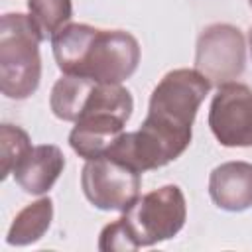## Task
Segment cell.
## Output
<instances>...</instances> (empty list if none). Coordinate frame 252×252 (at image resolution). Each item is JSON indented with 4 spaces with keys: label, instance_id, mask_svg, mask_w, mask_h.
I'll list each match as a JSON object with an SVG mask.
<instances>
[{
    "label": "cell",
    "instance_id": "277c9868",
    "mask_svg": "<svg viewBox=\"0 0 252 252\" xmlns=\"http://www.w3.org/2000/svg\"><path fill=\"white\" fill-rule=\"evenodd\" d=\"M43 33L32 16L8 12L0 20V89L14 100L32 96L41 79Z\"/></svg>",
    "mask_w": 252,
    "mask_h": 252
},
{
    "label": "cell",
    "instance_id": "3957f363",
    "mask_svg": "<svg viewBox=\"0 0 252 252\" xmlns=\"http://www.w3.org/2000/svg\"><path fill=\"white\" fill-rule=\"evenodd\" d=\"M185 195L177 185H163L138 197L122 217L100 230L102 252H130L173 238L185 224Z\"/></svg>",
    "mask_w": 252,
    "mask_h": 252
},
{
    "label": "cell",
    "instance_id": "5b68a950",
    "mask_svg": "<svg viewBox=\"0 0 252 252\" xmlns=\"http://www.w3.org/2000/svg\"><path fill=\"white\" fill-rule=\"evenodd\" d=\"M49 106L65 122H77L89 114H114L128 122L134 100L130 91L120 83H98L89 77L65 75L55 81Z\"/></svg>",
    "mask_w": 252,
    "mask_h": 252
},
{
    "label": "cell",
    "instance_id": "6da1fadb",
    "mask_svg": "<svg viewBox=\"0 0 252 252\" xmlns=\"http://www.w3.org/2000/svg\"><path fill=\"white\" fill-rule=\"evenodd\" d=\"M197 69H173L161 77L150 96L148 116L136 132H122L106 152L138 173L177 159L191 144L195 114L211 91Z\"/></svg>",
    "mask_w": 252,
    "mask_h": 252
},
{
    "label": "cell",
    "instance_id": "8fae6325",
    "mask_svg": "<svg viewBox=\"0 0 252 252\" xmlns=\"http://www.w3.org/2000/svg\"><path fill=\"white\" fill-rule=\"evenodd\" d=\"M126 120L114 114H89L75 122L69 144L73 152L87 159H94L100 156H106L110 146L116 142V138L124 132Z\"/></svg>",
    "mask_w": 252,
    "mask_h": 252
},
{
    "label": "cell",
    "instance_id": "4fadbf2b",
    "mask_svg": "<svg viewBox=\"0 0 252 252\" xmlns=\"http://www.w3.org/2000/svg\"><path fill=\"white\" fill-rule=\"evenodd\" d=\"M28 10L43 33V39L53 37L73 16L71 0H28Z\"/></svg>",
    "mask_w": 252,
    "mask_h": 252
},
{
    "label": "cell",
    "instance_id": "52a82bcc",
    "mask_svg": "<svg viewBox=\"0 0 252 252\" xmlns=\"http://www.w3.org/2000/svg\"><path fill=\"white\" fill-rule=\"evenodd\" d=\"M246 65L244 35L236 26L211 24L199 37L195 47V69L209 79L211 85L220 87L238 79Z\"/></svg>",
    "mask_w": 252,
    "mask_h": 252
},
{
    "label": "cell",
    "instance_id": "9c48e42d",
    "mask_svg": "<svg viewBox=\"0 0 252 252\" xmlns=\"http://www.w3.org/2000/svg\"><path fill=\"white\" fill-rule=\"evenodd\" d=\"M209 195L213 203L230 213L252 207V163L224 161L209 175Z\"/></svg>",
    "mask_w": 252,
    "mask_h": 252
},
{
    "label": "cell",
    "instance_id": "5bb4252c",
    "mask_svg": "<svg viewBox=\"0 0 252 252\" xmlns=\"http://www.w3.org/2000/svg\"><path fill=\"white\" fill-rule=\"evenodd\" d=\"M32 150V140L26 130L14 124L0 126V161H2V179L14 173V167L20 159Z\"/></svg>",
    "mask_w": 252,
    "mask_h": 252
},
{
    "label": "cell",
    "instance_id": "9a60e30c",
    "mask_svg": "<svg viewBox=\"0 0 252 252\" xmlns=\"http://www.w3.org/2000/svg\"><path fill=\"white\" fill-rule=\"evenodd\" d=\"M248 41H250V51H252V28H250V33H248Z\"/></svg>",
    "mask_w": 252,
    "mask_h": 252
},
{
    "label": "cell",
    "instance_id": "30bf717a",
    "mask_svg": "<svg viewBox=\"0 0 252 252\" xmlns=\"http://www.w3.org/2000/svg\"><path fill=\"white\" fill-rule=\"evenodd\" d=\"M65 167L63 152L53 144L32 146V150L14 167L16 183L30 195L47 193Z\"/></svg>",
    "mask_w": 252,
    "mask_h": 252
},
{
    "label": "cell",
    "instance_id": "8992f818",
    "mask_svg": "<svg viewBox=\"0 0 252 252\" xmlns=\"http://www.w3.org/2000/svg\"><path fill=\"white\" fill-rule=\"evenodd\" d=\"M81 187L87 201L96 209L126 211L140 197L142 173L118 159L100 156L85 161Z\"/></svg>",
    "mask_w": 252,
    "mask_h": 252
},
{
    "label": "cell",
    "instance_id": "7a4b0ae2",
    "mask_svg": "<svg viewBox=\"0 0 252 252\" xmlns=\"http://www.w3.org/2000/svg\"><path fill=\"white\" fill-rule=\"evenodd\" d=\"M51 47L63 75L89 77L98 83H122L140 63V43L124 30L67 24L51 37Z\"/></svg>",
    "mask_w": 252,
    "mask_h": 252
},
{
    "label": "cell",
    "instance_id": "2e32d148",
    "mask_svg": "<svg viewBox=\"0 0 252 252\" xmlns=\"http://www.w3.org/2000/svg\"><path fill=\"white\" fill-rule=\"evenodd\" d=\"M248 4H250V8H252V0H248Z\"/></svg>",
    "mask_w": 252,
    "mask_h": 252
},
{
    "label": "cell",
    "instance_id": "ba28073f",
    "mask_svg": "<svg viewBox=\"0 0 252 252\" xmlns=\"http://www.w3.org/2000/svg\"><path fill=\"white\" fill-rule=\"evenodd\" d=\"M209 126L220 146L252 148V89L234 81L220 85L211 100Z\"/></svg>",
    "mask_w": 252,
    "mask_h": 252
},
{
    "label": "cell",
    "instance_id": "7c38bea8",
    "mask_svg": "<svg viewBox=\"0 0 252 252\" xmlns=\"http://www.w3.org/2000/svg\"><path fill=\"white\" fill-rule=\"evenodd\" d=\"M51 219H53V201L49 197H41L26 205L14 217L6 242L12 246H28L37 242L47 232Z\"/></svg>",
    "mask_w": 252,
    "mask_h": 252
}]
</instances>
